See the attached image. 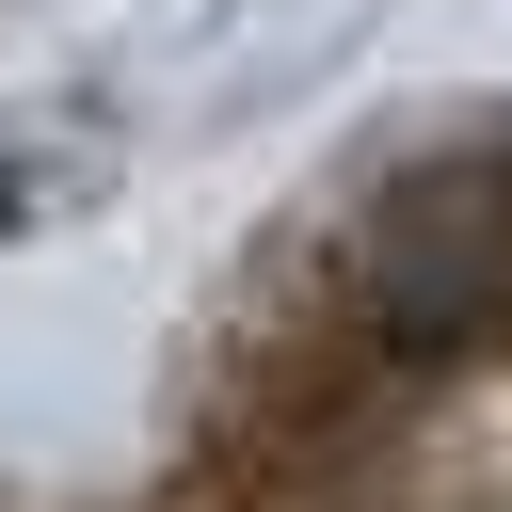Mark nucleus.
Wrapping results in <instances>:
<instances>
[{
    "label": "nucleus",
    "instance_id": "obj_1",
    "mask_svg": "<svg viewBox=\"0 0 512 512\" xmlns=\"http://www.w3.org/2000/svg\"><path fill=\"white\" fill-rule=\"evenodd\" d=\"M352 320L400 368H480L512 352V144L480 160H416L368 224H352Z\"/></svg>",
    "mask_w": 512,
    "mask_h": 512
}]
</instances>
